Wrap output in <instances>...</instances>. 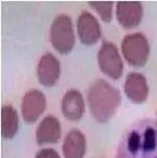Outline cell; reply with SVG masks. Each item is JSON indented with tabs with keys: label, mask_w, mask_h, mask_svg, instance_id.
I'll list each match as a JSON object with an SVG mask.
<instances>
[{
	"label": "cell",
	"mask_w": 157,
	"mask_h": 158,
	"mask_svg": "<svg viewBox=\"0 0 157 158\" xmlns=\"http://www.w3.org/2000/svg\"><path fill=\"white\" fill-rule=\"evenodd\" d=\"M116 158H157V122L142 120L131 125L119 145Z\"/></svg>",
	"instance_id": "cell-1"
},
{
	"label": "cell",
	"mask_w": 157,
	"mask_h": 158,
	"mask_svg": "<svg viewBox=\"0 0 157 158\" xmlns=\"http://www.w3.org/2000/svg\"><path fill=\"white\" fill-rule=\"evenodd\" d=\"M122 102L119 89L103 79H98L89 86L88 104L92 117L98 123H107Z\"/></svg>",
	"instance_id": "cell-2"
},
{
	"label": "cell",
	"mask_w": 157,
	"mask_h": 158,
	"mask_svg": "<svg viewBox=\"0 0 157 158\" xmlns=\"http://www.w3.org/2000/svg\"><path fill=\"white\" fill-rule=\"evenodd\" d=\"M50 43L60 54H68L75 46L74 25L70 16L60 14L53 20L50 27Z\"/></svg>",
	"instance_id": "cell-3"
},
{
	"label": "cell",
	"mask_w": 157,
	"mask_h": 158,
	"mask_svg": "<svg viewBox=\"0 0 157 158\" xmlns=\"http://www.w3.org/2000/svg\"><path fill=\"white\" fill-rule=\"evenodd\" d=\"M121 50L125 60L131 67L142 68L149 60L150 45L147 38L141 32L126 35L122 41Z\"/></svg>",
	"instance_id": "cell-4"
},
{
	"label": "cell",
	"mask_w": 157,
	"mask_h": 158,
	"mask_svg": "<svg viewBox=\"0 0 157 158\" xmlns=\"http://www.w3.org/2000/svg\"><path fill=\"white\" fill-rule=\"evenodd\" d=\"M100 70L109 78L118 80L124 72V61L117 46L111 42H103L97 54Z\"/></svg>",
	"instance_id": "cell-5"
},
{
	"label": "cell",
	"mask_w": 157,
	"mask_h": 158,
	"mask_svg": "<svg viewBox=\"0 0 157 158\" xmlns=\"http://www.w3.org/2000/svg\"><path fill=\"white\" fill-rule=\"evenodd\" d=\"M47 107V99L39 89H30L24 95L21 102V114L26 123L36 122Z\"/></svg>",
	"instance_id": "cell-6"
},
{
	"label": "cell",
	"mask_w": 157,
	"mask_h": 158,
	"mask_svg": "<svg viewBox=\"0 0 157 158\" xmlns=\"http://www.w3.org/2000/svg\"><path fill=\"white\" fill-rule=\"evenodd\" d=\"M39 82L45 87L54 86L60 77V63L52 53H45L41 56L36 67Z\"/></svg>",
	"instance_id": "cell-7"
},
{
	"label": "cell",
	"mask_w": 157,
	"mask_h": 158,
	"mask_svg": "<svg viewBox=\"0 0 157 158\" xmlns=\"http://www.w3.org/2000/svg\"><path fill=\"white\" fill-rule=\"evenodd\" d=\"M77 35L81 44L91 46L101 39L102 30L99 21L89 12H82L77 19Z\"/></svg>",
	"instance_id": "cell-8"
},
{
	"label": "cell",
	"mask_w": 157,
	"mask_h": 158,
	"mask_svg": "<svg viewBox=\"0 0 157 158\" xmlns=\"http://www.w3.org/2000/svg\"><path fill=\"white\" fill-rule=\"evenodd\" d=\"M124 92L131 102L135 104L146 102L150 92L147 78L141 73L130 72L125 79Z\"/></svg>",
	"instance_id": "cell-9"
},
{
	"label": "cell",
	"mask_w": 157,
	"mask_h": 158,
	"mask_svg": "<svg viewBox=\"0 0 157 158\" xmlns=\"http://www.w3.org/2000/svg\"><path fill=\"white\" fill-rule=\"evenodd\" d=\"M144 8L141 2H118L116 17L118 22L126 29H132L141 24Z\"/></svg>",
	"instance_id": "cell-10"
},
{
	"label": "cell",
	"mask_w": 157,
	"mask_h": 158,
	"mask_svg": "<svg viewBox=\"0 0 157 158\" xmlns=\"http://www.w3.org/2000/svg\"><path fill=\"white\" fill-rule=\"evenodd\" d=\"M61 111L64 117L72 122H77L83 117L85 104L82 94L78 89H69L61 100Z\"/></svg>",
	"instance_id": "cell-11"
},
{
	"label": "cell",
	"mask_w": 157,
	"mask_h": 158,
	"mask_svg": "<svg viewBox=\"0 0 157 158\" xmlns=\"http://www.w3.org/2000/svg\"><path fill=\"white\" fill-rule=\"evenodd\" d=\"M61 136V126L54 115H47L39 124L35 130V140L38 145L56 143Z\"/></svg>",
	"instance_id": "cell-12"
},
{
	"label": "cell",
	"mask_w": 157,
	"mask_h": 158,
	"mask_svg": "<svg viewBox=\"0 0 157 158\" xmlns=\"http://www.w3.org/2000/svg\"><path fill=\"white\" fill-rule=\"evenodd\" d=\"M86 152L85 134L78 129H72L67 133L63 143L64 158H83Z\"/></svg>",
	"instance_id": "cell-13"
},
{
	"label": "cell",
	"mask_w": 157,
	"mask_h": 158,
	"mask_svg": "<svg viewBox=\"0 0 157 158\" xmlns=\"http://www.w3.org/2000/svg\"><path fill=\"white\" fill-rule=\"evenodd\" d=\"M19 130V114L10 104L1 107V135L5 139H12Z\"/></svg>",
	"instance_id": "cell-14"
},
{
	"label": "cell",
	"mask_w": 157,
	"mask_h": 158,
	"mask_svg": "<svg viewBox=\"0 0 157 158\" xmlns=\"http://www.w3.org/2000/svg\"><path fill=\"white\" fill-rule=\"evenodd\" d=\"M89 5L96 12L102 21L110 22L114 17V2L106 1H97V2H89Z\"/></svg>",
	"instance_id": "cell-15"
},
{
	"label": "cell",
	"mask_w": 157,
	"mask_h": 158,
	"mask_svg": "<svg viewBox=\"0 0 157 158\" xmlns=\"http://www.w3.org/2000/svg\"><path fill=\"white\" fill-rule=\"evenodd\" d=\"M35 158H60V156L54 149L45 148L39 151Z\"/></svg>",
	"instance_id": "cell-16"
}]
</instances>
